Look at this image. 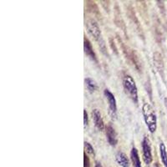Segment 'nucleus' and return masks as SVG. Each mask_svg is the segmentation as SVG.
Segmentation results:
<instances>
[{
	"label": "nucleus",
	"instance_id": "f3484780",
	"mask_svg": "<svg viewBox=\"0 0 167 167\" xmlns=\"http://www.w3.org/2000/svg\"><path fill=\"white\" fill-rule=\"evenodd\" d=\"M94 167H103V166H102L101 163H100L99 161H96V162H95V165H94Z\"/></svg>",
	"mask_w": 167,
	"mask_h": 167
},
{
	"label": "nucleus",
	"instance_id": "dca6fc26",
	"mask_svg": "<svg viewBox=\"0 0 167 167\" xmlns=\"http://www.w3.org/2000/svg\"><path fill=\"white\" fill-rule=\"evenodd\" d=\"M89 122V117H88V114L85 109H84V126H86Z\"/></svg>",
	"mask_w": 167,
	"mask_h": 167
},
{
	"label": "nucleus",
	"instance_id": "423d86ee",
	"mask_svg": "<svg viewBox=\"0 0 167 167\" xmlns=\"http://www.w3.org/2000/svg\"><path fill=\"white\" fill-rule=\"evenodd\" d=\"M105 135L107 138V141L112 146H115L117 142H118V137H117V133L115 130L113 128L111 125H107L105 126Z\"/></svg>",
	"mask_w": 167,
	"mask_h": 167
},
{
	"label": "nucleus",
	"instance_id": "20e7f679",
	"mask_svg": "<svg viewBox=\"0 0 167 167\" xmlns=\"http://www.w3.org/2000/svg\"><path fill=\"white\" fill-rule=\"evenodd\" d=\"M142 152H143V160L146 165H150L153 161L152 151H151V141L148 138V136L145 135L141 143Z\"/></svg>",
	"mask_w": 167,
	"mask_h": 167
},
{
	"label": "nucleus",
	"instance_id": "39448f33",
	"mask_svg": "<svg viewBox=\"0 0 167 167\" xmlns=\"http://www.w3.org/2000/svg\"><path fill=\"white\" fill-rule=\"evenodd\" d=\"M86 28L88 32L94 39L99 40L101 38V31L98 23L94 19L89 20L86 23Z\"/></svg>",
	"mask_w": 167,
	"mask_h": 167
},
{
	"label": "nucleus",
	"instance_id": "0eeeda50",
	"mask_svg": "<svg viewBox=\"0 0 167 167\" xmlns=\"http://www.w3.org/2000/svg\"><path fill=\"white\" fill-rule=\"evenodd\" d=\"M92 115V119H93L94 124L96 126V128L100 130H104L105 129V123H104L103 118L101 115V113L98 109H93L91 113Z\"/></svg>",
	"mask_w": 167,
	"mask_h": 167
},
{
	"label": "nucleus",
	"instance_id": "f03ea898",
	"mask_svg": "<svg viewBox=\"0 0 167 167\" xmlns=\"http://www.w3.org/2000/svg\"><path fill=\"white\" fill-rule=\"evenodd\" d=\"M123 87L125 94L132 100L133 102L138 103V90L135 81L130 75H125L123 79Z\"/></svg>",
	"mask_w": 167,
	"mask_h": 167
},
{
	"label": "nucleus",
	"instance_id": "f8f14e48",
	"mask_svg": "<svg viewBox=\"0 0 167 167\" xmlns=\"http://www.w3.org/2000/svg\"><path fill=\"white\" fill-rule=\"evenodd\" d=\"M160 155H161V159L162 163L165 167H167V151L166 147L163 142L160 143Z\"/></svg>",
	"mask_w": 167,
	"mask_h": 167
},
{
	"label": "nucleus",
	"instance_id": "9b49d317",
	"mask_svg": "<svg viewBox=\"0 0 167 167\" xmlns=\"http://www.w3.org/2000/svg\"><path fill=\"white\" fill-rule=\"evenodd\" d=\"M153 60H154V64L155 68L157 69L158 71H163V60H162V56L160 53H155L154 57H153Z\"/></svg>",
	"mask_w": 167,
	"mask_h": 167
},
{
	"label": "nucleus",
	"instance_id": "6e6552de",
	"mask_svg": "<svg viewBox=\"0 0 167 167\" xmlns=\"http://www.w3.org/2000/svg\"><path fill=\"white\" fill-rule=\"evenodd\" d=\"M84 53L86 54L90 59H92L94 61H97L96 55L94 52L93 47H92V44L89 39L87 38H84Z\"/></svg>",
	"mask_w": 167,
	"mask_h": 167
},
{
	"label": "nucleus",
	"instance_id": "a211bd4d",
	"mask_svg": "<svg viewBox=\"0 0 167 167\" xmlns=\"http://www.w3.org/2000/svg\"><path fill=\"white\" fill-rule=\"evenodd\" d=\"M155 167H160V165H159L158 164H156V165H155Z\"/></svg>",
	"mask_w": 167,
	"mask_h": 167
},
{
	"label": "nucleus",
	"instance_id": "1a4fd4ad",
	"mask_svg": "<svg viewBox=\"0 0 167 167\" xmlns=\"http://www.w3.org/2000/svg\"><path fill=\"white\" fill-rule=\"evenodd\" d=\"M115 159L117 163L121 165L122 167H130V161H129L127 155L124 153L119 151L115 155Z\"/></svg>",
	"mask_w": 167,
	"mask_h": 167
},
{
	"label": "nucleus",
	"instance_id": "7ed1b4c3",
	"mask_svg": "<svg viewBox=\"0 0 167 167\" xmlns=\"http://www.w3.org/2000/svg\"><path fill=\"white\" fill-rule=\"evenodd\" d=\"M104 94L109 104V114L113 119H115L117 117V105L115 95L109 90H105Z\"/></svg>",
	"mask_w": 167,
	"mask_h": 167
},
{
	"label": "nucleus",
	"instance_id": "2eb2a0df",
	"mask_svg": "<svg viewBox=\"0 0 167 167\" xmlns=\"http://www.w3.org/2000/svg\"><path fill=\"white\" fill-rule=\"evenodd\" d=\"M90 159L86 155V152L84 153V167H90Z\"/></svg>",
	"mask_w": 167,
	"mask_h": 167
},
{
	"label": "nucleus",
	"instance_id": "9d476101",
	"mask_svg": "<svg viewBox=\"0 0 167 167\" xmlns=\"http://www.w3.org/2000/svg\"><path fill=\"white\" fill-rule=\"evenodd\" d=\"M130 160H131L132 165L134 167H141V162L139 156L138 150L135 147L132 148L130 151Z\"/></svg>",
	"mask_w": 167,
	"mask_h": 167
},
{
	"label": "nucleus",
	"instance_id": "4468645a",
	"mask_svg": "<svg viewBox=\"0 0 167 167\" xmlns=\"http://www.w3.org/2000/svg\"><path fill=\"white\" fill-rule=\"evenodd\" d=\"M84 150H85V152H87L88 154L94 155V150L93 146L90 145L89 142H84Z\"/></svg>",
	"mask_w": 167,
	"mask_h": 167
},
{
	"label": "nucleus",
	"instance_id": "ddd939ff",
	"mask_svg": "<svg viewBox=\"0 0 167 167\" xmlns=\"http://www.w3.org/2000/svg\"><path fill=\"white\" fill-rule=\"evenodd\" d=\"M84 82H85V85H86L87 89L90 92H94L95 90H97L98 89V85H97V83L95 81L90 79V78H86L84 80Z\"/></svg>",
	"mask_w": 167,
	"mask_h": 167
},
{
	"label": "nucleus",
	"instance_id": "f257e3e1",
	"mask_svg": "<svg viewBox=\"0 0 167 167\" xmlns=\"http://www.w3.org/2000/svg\"><path fill=\"white\" fill-rule=\"evenodd\" d=\"M142 113L148 130L151 133H155L157 128V118L155 109L148 103H145L142 106Z\"/></svg>",
	"mask_w": 167,
	"mask_h": 167
}]
</instances>
